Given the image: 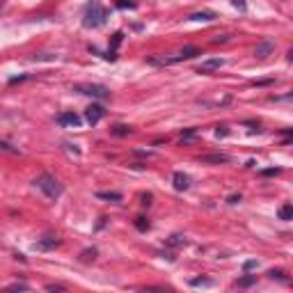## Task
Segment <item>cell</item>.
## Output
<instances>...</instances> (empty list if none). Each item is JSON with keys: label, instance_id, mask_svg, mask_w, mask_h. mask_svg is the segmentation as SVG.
Returning <instances> with one entry per match:
<instances>
[{"label": "cell", "instance_id": "6da1fadb", "mask_svg": "<svg viewBox=\"0 0 293 293\" xmlns=\"http://www.w3.org/2000/svg\"><path fill=\"white\" fill-rule=\"evenodd\" d=\"M35 185L46 195L48 199H58L62 195V190H64L60 181L55 179V176H51V174H39V176L35 179Z\"/></svg>", "mask_w": 293, "mask_h": 293}, {"label": "cell", "instance_id": "7a4b0ae2", "mask_svg": "<svg viewBox=\"0 0 293 293\" xmlns=\"http://www.w3.org/2000/svg\"><path fill=\"white\" fill-rule=\"evenodd\" d=\"M106 18H108V12L101 7V2H99V0H92V5L87 7V12H85L83 25L85 28H99V25L106 23Z\"/></svg>", "mask_w": 293, "mask_h": 293}, {"label": "cell", "instance_id": "3957f363", "mask_svg": "<svg viewBox=\"0 0 293 293\" xmlns=\"http://www.w3.org/2000/svg\"><path fill=\"white\" fill-rule=\"evenodd\" d=\"M73 92L92 96V99H106V96H108V87H103V85H76Z\"/></svg>", "mask_w": 293, "mask_h": 293}, {"label": "cell", "instance_id": "277c9868", "mask_svg": "<svg viewBox=\"0 0 293 293\" xmlns=\"http://www.w3.org/2000/svg\"><path fill=\"white\" fill-rule=\"evenodd\" d=\"M58 124L66 126V128H73V126L83 124V119H80L76 113H62V115H58Z\"/></svg>", "mask_w": 293, "mask_h": 293}, {"label": "cell", "instance_id": "5b68a950", "mask_svg": "<svg viewBox=\"0 0 293 293\" xmlns=\"http://www.w3.org/2000/svg\"><path fill=\"white\" fill-rule=\"evenodd\" d=\"M225 66V60L222 58H211V60H204L199 64V73H211V71H218Z\"/></svg>", "mask_w": 293, "mask_h": 293}, {"label": "cell", "instance_id": "8992f818", "mask_svg": "<svg viewBox=\"0 0 293 293\" xmlns=\"http://www.w3.org/2000/svg\"><path fill=\"white\" fill-rule=\"evenodd\" d=\"M103 115H106V110H103L101 106H90V108H87V113H85V119L94 126V124H99V121L103 119Z\"/></svg>", "mask_w": 293, "mask_h": 293}, {"label": "cell", "instance_id": "52a82bcc", "mask_svg": "<svg viewBox=\"0 0 293 293\" xmlns=\"http://www.w3.org/2000/svg\"><path fill=\"white\" fill-rule=\"evenodd\" d=\"M273 51H275V42H270V39H263V42L259 44L257 48H254V55H257V58H268Z\"/></svg>", "mask_w": 293, "mask_h": 293}, {"label": "cell", "instance_id": "ba28073f", "mask_svg": "<svg viewBox=\"0 0 293 293\" xmlns=\"http://www.w3.org/2000/svg\"><path fill=\"white\" fill-rule=\"evenodd\" d=\"M60 245V238H55V236H44L42 240H37L35 247L37 250H53V247Z\"/></svg>", "mask_w": 293, "mask_h": 293}, {"label": "cell", "instance_id": "9c48e42d", "mask_svg": "<svg viewBox=\"0 0 293 293\" xmlns=\"http://www.w3.org/2000/svg\"><path fill=\"white\" fill-rule=\"evenodd\" d=\"M174 188H176V190H188V188H190V176L183 172H176L174 174Z\"/></svg>", "mask_w": 293, "mask_h": 293}, {"label": "cell", "instance_id": "30bf717a", "mask_svg": "<svg viewBox=\"0 0 293 293\" xmlns=\"http://www.w3.org/2000/svg\"><path fill=\"white\" fill-rule=\"evenodd\" d=\"M202 161L204 163H229V156L227 154H211V156H204Z\"/></svg>", "mask_w": 293, "mask_h": 293}, {"label": "cell", "instance_id": "8fae6325", "mask_svg": "<svg viewBox=\"0 0 293 293\" xmlns=\"http://www.w3.org/2000/svg\"><path fill=\"white\" fill-rule=\"evenodd\" d=\"M131 131H133L131 126H124V124H117V126H113V128H110V133H113V135H128Z\"/></svg>", "mask_w": 293, "mask_h": 293}, {"label": "cell", "instance_id": "7c38bea8", "mask_svg": "<svg viewBox=\"0 0 293 293\" xmlns=\"http://www.w3.org/2000/svg\"><path fill=\"white\" fill-rule=\"evenodd\" d=\"M280 218H282V220H291V218H293V206H291V204H284V206H282V209H280Z\"/></svg>", "mask_w": 293, "mask_h": 293}, {"label": "cell", "instance_id": "4fadbf2b", "mask_svg": "<svg viewBox=\"0 0 293 293\" xmlns=\"http://www.w3.org/2000/svg\"><path fill=\"white\" fill-rule=\"evenodd\" d=\"M213 18H216L213 12H199V14H192L190 21H213Z\"/></svg>", "mask_w": 293, "mask_h": 293}, {"label": "cell", "instance_id": "5bb4252c", "mask_svg": "<svg viewBox=\"0 0 293 293\" xmlns=\"http://www.w3.org/2000/svg\"><path fill=\"white\" fill-rule=\"evenodd\" d=\"M96 197H99V199H113V202H121L119 192H99Z\"/></svg>", "mask_w": 293, "mask_h": 293}, {"label": "cell", "instance_id": "9a60e30c", "mask_svg": "<svg viewBox=\"0 0 293 293\" xmlns=\"http://www.w3.org/2000/svg\"><path fill=\"white\" fill-rule=\"evenodd\" d=\"M254 282H257V275H247V277H240L236 284H238V287H252Z\"/></svg>", "mask_w": 293, "mask_h": 293}, {"label": "cell", "instance_id": "2e32d148", "mask_svg": "<svg viewBox=\"0 0 293 293\" xmlns=\"http://www.w3.org/2000/svg\"><path fill=\"white\" fill-rule=\"evenodd\" d=\"M168 243H170L172 247H179V245H183V243H185V238H183V236H172Z\"/></svg>", "mask_w": 293, "mask_h": 293}, {"label": "cell", "instance_id": "e0dca14e", "mask_svg": "<svg viewBox=\"0 0 293 293\" xmlns=\"http://www.w3.org/2000/svg\"><path fill=\"white\" fill-rule=\"evenodd\" d=\"M0 151H9V154H18V149H16V147H12V144L2 142V140H0Z\"/></svg>", "mask_w": 293, "mask_h": 293}, {"label": "cell", "instance_id": "ac0fdd59", "mask_svg": "<svg viewBox=\"0 0 293 293\" xmlns=\"http://www.w3.org/2000/svg\"><path fill=\"white\" fill-rule=\"evenodd\" d=\"M135 227H138L140 232H147V229H149V222L144 220V218H138V222H135Z\"/></svg>", "mask_w": 293, "mask_h": 293}, {"label": "cell", "instance_id": "d6986e66", "mask_svg": "<svg viewBox=\"0 0 293 293\" xmlns=\"http://www.w3.org/2000/svg\"><path fill=\"white\" fill-rule=\"evenodd\" d=\"M190 284H192V287H211L213 282H211V280H192Z\"/></svg>", "mask_w": 293, "mask_h": 293}, {"label": "cell", "instance_id": "ffe728a7", "mask_svg": "<svg viewBox=\"0 0 293 293\" xmlns=\"http://www.w3.org/2000/svg\"><path fill=\"white\" fill-rule=\"evenodd\" d=\"M268 275L273 277V280H275V277H277V280H287V277H284V273H282V270H270Z\"/></svg>", "mask_w": 293, "mask_h": 293}, {"label": "cell", "instance_id": "44dd1931", "mask_svg": "<svg viewBox=\"0 0 293 293\" xmlns=\"http://www.w3.org/2000/svg\"><path fill=\"white\" fill-rule=\"evenodd\" d=\"M257 266H259L257 261H245V263H243V268H245V270H254Z\"/></svg>", "mask_w": 293, "mask_h": 293}, {"label": "cell", "instance_id": "7402d4cb", "mask_svg": "<svg viewBox=\"0 0 293 293\" xmlns=\"http://www.w3.org/2000/svg\"><path fill=\"white\" fill-rule=\"evenodd\" d=\"M9 289H14V291H16V289H18V291H28V284H18V282H16V284H12Z\"/></svg>", "mask_w": 293, "mask_h": 293}, {"label": "cell", "instance_id": "603a6c76", "mask_svg": "<svg viewBox=\"0 0 293 293\" xmlns=\"http://www.w3.org/2000/svg\"><path fill=\"white\" fill-rule=\"evenodd\" d=\"M192 138H197V133H195V131H188V133H185V135H183L181 140H192Z\"/></svg>", "mask_w": 293, "mask_h": 293}, {"label": "cell", "instance_id": "cb8c5ba5", "mask_svg": "<svg viewBox=\"0 0 293 293\" xmlns=\"http://www.w3.org/2000/svg\"><path fill=\"white\" fill-rule=\"evenodd\" d=\"M121 32H117V35H115V39H113V46H119V42H121Z\"/></svg>", "mask_w": 293, "mask_h": 293}, {"label": "cell", "instance_id": "d4e9b609", "mask_svg": "<svg viewBox=\"0 0 293 293\" xmlns=\"http://www.w3.org/2000/svg\"><path fill=\"white\" fill-rule=\"evenodd\" d=\"M232 2L238 7V9H245V0H232Z\"/></svg>", "mask_w": 293, "mask_h": 293}, {"label": "cell", "instance_id": "484cf974", "mask_svg": "<svg viewBox=\"0 0 293 293\" xmlns=\"http://www.w3.org/2000/svg\"><path fill=\"white\" fill-rule=\"evenodd\" d=\"M273 174H280V170H263V176H273Z\"/></svg>", "mask_w": 293, "mask_h": 293}, {"label": "cell", "instance_id": "4316f807", "mask_svg": "<svg viewBox=\"0 0 293 293\" xmlns=\"http://www.w3.org/2000/svg\"><path fill=\"white\" fill-rule=\"evenodd\" d=\"M216 133H218V138H220V135H227V126H220Z\"/></svg>", "mask_w": 293, "mask_h": 293}, {"label": "cell", "instance_id": "83f0119b", "mask_svg": "<svg viewBox=\"0 0 293 293\" xmlns=\"http://www.w3.org/2000/svg\"><path fill=\"white\" fill-rule=\"evenodd\" d=\"M236 202H240V195H232L229 197V204H236Z\"/></svg>", "mask_w": 293, "mask_h": 293}, {"label": "cell", "instance_id": "f1b7e54d", "mask_svg": "<svg viewBox=\"0 0 293 293\" xmlns=\"http://www.w3.org/2000/svg\"><path fill=\"white\" fill-rule=\"evenodd\" d=\"M46 289H48V291H62V287H53V284H48Z\"/></svg>", "mask_w": 293, "mask_h": 293}, {"label": "cell", "instance_id": "f546056e", "mask_svg": "<svg viewBox=\"0 0 293 293\" xmlns=\"http://www.w3.org/2000/svg\"><path fill=\"white\" fill-rule=\"evenodd\" d=\"M119 7H131V9H133V7H135V2H119Z\"/></svg>", "mask_w": 293, "mask_h": 293}]
</instances>
